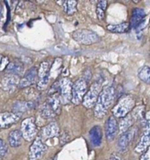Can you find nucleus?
<instances>
[{"instance_id": "1", "label": "nucleus", "mask_w": 150, "mask_h": 160, "mask_svg": "<svg viewBox=\"0 0 150 160\" xmlns=\"http://www.w3.org/2000/svg\"><path fill=\"white\" fill-rule=\"evenodd\" d=\"M116 98V90L112 86L104 88L94 107V116L96 119H102L112 106Z\"/></svg>"}, {"instance_id": "2", "label": "nucleus", "mask_w": 150, "mask_h": 160, "mask_svg": "<svg viewBox=\"0 0 150 160\" xmlns=\"http://www.w3.org/2000/svg\"><path fill=\"white\" fill-rule=\"evenodd\" d=\"M135 106V98L132 95H124L112 107V113L115 118L122 119L128 116Z\"/></svg>"}, {"instance_id": "3", "label": "nucleus", "mask_w": 150, "mask_h": 160, "mask_svg": "<svg viewBox=\"0 0 150 160\" xmlns=\"http://www.w3.org/2000/svg\"><path fill=\"white\" fill-rule=\"evenodd\" d=\"M72 38L78 43L84 45H91L99 41V36L94 31L88 29H78L72 33Z\"/></svg>"}, {"instance_id": "4", "label": "nucleus", "mask_w": 150, "mask_h": 160, "mask_svg": "<svg viewBox=\"0 0 150 160\" xmlns=\"http://www.w3.org/2000/svg\"><path fill=\"white\" fill-rule=\"evenodd\" d=\"M23 138L26 142H33L37 138L38 125L34 117H28L22 121L20 126Z\"/></svg>"}, {"instance_id": "5", "label": "nucleus", "mask_w": 150, "mask_h": 160, "mask_svg": "<svg viewBox=\"0 0 150 160\" xmlns=\"http://www.w3.org/2000/svg\"><path fill=\"white\" fill-rule=\"evenodd\" d=\"M102 86L99 82H94L88 88L85 96L82 101V105L86 109H92L95 107L96 102L99 96L100 92H102Z\"/></svg>"}, {"instance_id": "6", "label": "nucleus", "mask_w": 150, "mask_h": 160, "mask_svg": "<svg viewBox=\"0 0 150 160\" xmlns=\"http://www.w3.org/2000/svg\"><path fill=\"white\" fill-rule=\"evenodd\" d=\"M88 90V83L86 80L83 78L77 80L73 84L71 102L74 105H79L82 103L84 97L85 96Z\"/></svg>"}, {"instance_id": "7", "label": "nucleus", "mask_w": 150, "mask_h": 160, "mask_svg": "<svg viewBox=\"0 0 150 160\" xmlns=\"http://www.w3.org/2000/svg\"><path fill=\"white\" fill-rule=\"evenodd\" d=\"M57 84V93L60 97L62 104H67L70 102L72 99V89L73 83L69 78H62Z\"/></svg>"}, {"instance_id": "8", "label": "nucleus", "mask_w": 150, "mask_h": 160, "mask_svg": "<svg viewBox=\"0 0 150 160\" xmlns=\"http://www.w3.org/2000/svg\"><path fill=\"white\" fill-rule=\"evenodd\" d=\"M50 74H51V62L48 61H44L40 64L39 69H38V79L37 82V88L39 91H44L46 89L50 79Z\"/></svg>"}, {"instance_id": "9", "label": "nucleus", "mask_w": 150, "mask_h": 160, "mask_svg": "<svg viewBox=\"0 0 150 160\" xmlns=\"http://www.w3.org/2000/svg\"><path fill=\"white\" fill-rule=\"evenodd\" d=\"M48 150V147L41 137H37L31 145L28 152L29 160H40Z\"/></svg>"}, {"instance_id": "10", "label": "nucleus", "mask_w": 150, "mask_h": 160, "mask_svg": "<svg viewBox=\"0 0 150 160\" xmlns=\"http://www.w3.org/2000/svg\"><path fill=\"white\" fill-rule=\"evenodd\" d=\"M145 126L144 132L134 148L136 153H144L150 146V112L145 115Z\"/></svg>"}, {"instance_id": "11", "label": "nucleus", "mask_w": 150, "mask_h": 160, "mask_svg": "<svg viewBox=\"0 0 150 160\" xmlns=\"http://www.w3.org/2000/svg\"><path fill=\"white\" fill-rule=\"evenodd\" d=\"M137 131V128L133 126L132 128L120 134L118 141H117V148H118L120 152H125L126 151H128L129 145H131L133 139L135 137Z\"/></svg>"}, {"instance_id": "12", "label": "nucleus", "mask_w": 150, "mask_h": 160, "mask_svg": "<svg viewBox=\"0 0 150 160\" xmlns=\"http://www.w3.org/2000/svg\"><path fill=\"white\" fill-rule=\"evenodd\" d=\"M120 131L119 123L113 116L108 117L105 123V134L107 142H112Z\"/></svg>"}, {"instance_id": "13", "label": "nucleus", "mask_w": 150, "mask_h": 160, "mask_svg": "<svg viewBox=\"0 0 150 160\" xmlns=\"http://www.w3.org/2000/svg\"><path fill=\"white\" fill-rule=\"evenodd\" d=\"M38 69L35 67H31L29 70L25 73L23 78L20 79L18 88H24L30 87L34 84V83L38 82Z\"/></svg>"}, {"instance_id": "14", "label": "nucleus", "mask_w": 150, "mask_h": 160, "mask_svg": "<svg viewBox=\"0 0 150 160\" xmlns=\"http://www.w3.org/2000/svg\"><path fill=\"white\" fill-rule=\"evenodd\" d=\"M21 116L14 112H5L0 113V130L7 129L19 121Z\"/></svg>"}, {"instance_id": "15", "label": "nucleus", "mask_w": 150, "mask_h": 160, "mask_svg": "<svg viewBox=\"0 0 150 160\" xmlns=\"http://www.w3.org/2000/svg\"><path fill=\"white\" fill-rule=\"evenodd\" d=\"M59 134V128L57 123L55 121H52L48 124L45 125L41 131V138L43 141L48 140L50 138L56 137Z\"/></svg>"}, {"instance_id": "16", "label": "nucleus", "mask_w": 150, "mask_h": 160, "mask_svg": "<svg viewBox=\"0 0 150 160\" xmlns=\"http://www.w3.org/2000/svg\"><path fill=\"white\" fill-rule=\"evenodd\" d=\"M19 82H20L19 77L11 74H6L2 79V88L4 91H6V92H14L16 88L18 87Z\"/></svg>"}, {"instance_id": "17", "label": "nucleus", "mask_w": 150, "mask_h": 160, "mask_svg": "<svg viewBox=\"0 0 150 160\" xmlns=\"http://www.w3.org/2000/svg\"><path fill=\"white\" fill-rule=\"evenodd\" d=\"M145 17V12L144 9L141 8H135L133 9L132 14L131 17V20H130V27L132 28H138L140 26L143 22L144 19Z\"/></svg>"}, {"instance_id": "18", "label": "nucleus", "mask_w": 150, "mask_h": 160, "mask_svg": "<svg viewBox=\"0 0 150 160\" xmlns=\"http://www.w3.org/2000/svg\"><path fill=\"white\" fill-rule=\"evenodd\" d=\"M34 107V103L32 101H17L12 106V112L21 116V114Z\"/></svg>"}, {"instance_id": "19", "label": "nucleus", "mask_w": 150, "mask_h": 160, "mask_svg": "<svg viewBox=\"0 0 150 160\" xmlns=\"http://www.w3.org/2000/svg\"><path fill=\"white\" fill-rule=\"evenodd\" d=\"M23 70H24V66H23V62L17 59L9 62L6 69V72L7 74L14 75V76L17 77L23 74Z\"/></svg>"}, {"instance_id": "20", "label": "nucleus", "mask_w": 150, "mask_h": 160, "mask_svg": "<svg viewBox=\"0 0 150 160\" xmlns=\"http://www.w3.org/2000/svg\"><path fill=\"white\" fill-rule=\"evenodd\" d=\"M46 102L56 115L60 113L61 104H62V102H61L60 97H59V94L58 93L49 94Z\"/></svg>"}, {"instance_id": "21", "label": "nucleus", "mask_w": 150, "mask_h": 160, "mask_svg": "<svg viewBox=\"0 0 150 160\" xmlns=\"http://www.w3.org/2000/svg\"><path fill=\"white\" fill-rule=\"evenodd\" d=\"M102 129L99 126H95L90 130V139L93 146L98 147L102 144Z\"/></svg>"}, {"instance_id": "22", "label": "nucleus", "mask_w": 150, "mask_h": 160, "mask_svg": "<svg viewBox=\"0 0 150 160\" xmlns=\"http://www.w3.org/2000/svg\"><path fill=\"white\" fill-rule=\"evenodd\" d=\"M22 139H23V136H22L21 131L19 130H14L11 131L8 137L9 145L12 148L20 146L22 144Z\"/></svg>"}, {"instance_id": "23", "label": "nucleus", "mask_w": 150, "mask_h": 160, "mask_svg": "<svg viewBox=\"0 0 150 160\" xmlns=\"http://www.w3.org/2000/svg\"><path fill=\"white\" fill-rule=\"evenodd\" d=\"M130 23L128 22L117 23V24H109L106 27L108 31L111 33H116V34H122L125 33L130 29Z\"/></svg>"}, {"instance_id": "24", "label": "nucleus", "mask_w": 150, "mask_h": 160, "mask_svg": "<svg viewBox=\"0 0 150 160\" xmlns=\"http://www.w3.org/2000/svg\"><path fill=\"white\" fill-rule=\"evenodd\" d=\"M138 77L142 81L150 85V67L143 66L138 72Z\"/></svg>"}, {"instance_id": "25", "label": "nucleus", "mask_w": 150, "mask_h": 160, "mask_svg": "<svg viewBox=\"0 0 150 160\" xmlns=\"http://www.w3.org/2000/svg\"><path fill=\"white\" fill-rule=\"evenodd\" d=\"M106 7H107V2L106 1H98L96 6V16L97 18L99 20H102L105 17V12H106Z\"/></svg>"}, {"instance_id": "26", "label": "nucleus", "mask_w": 150, "mask_h": 160, "mask_svg": "<svg viewBox=\"0 0 150 160\" xmlns=\"http://www.w3.org/2000/svg\"><path fill=\"white\" fill-rule=\"evenodd\" d=\"M63 10L66 14L69 16L73 15L77 11V2L76 1H66L64 2Z\"/></svg>"}, {"instance_id": "27", "label": "nucleus", "mask_w": 150, "mask_h": 160, "mask_svg": "<svg viewBox=\"0 0 150 160\" xmlns=\"http://www.w3.org/2000/svg\"><path fill=\"white\" fill-rule=\"evenodd\" d=\"M70 134H69L68 131H63L61 132L60 137H59V142H60L61 145H63L67 144V142H70Z\"/></svg>"}, {"instance_id": "28", "label": "nucleus", "mask_w": 150, "mask_h": 160, "mask_svg": "<svg viewBox=\"0 0 150 160\" xmlns=\"http://www.w3.org/2000/svg\"><path fill=\"white\" fill-rule=\"evenodd\" d=\"M9 59H8L6 56H2V55H0V72L6 70V67H7L8 65H9Z\"/></svg>"}, {"instance_id": "29", "label": "nucleus", "mask_w": 150, "mask_h": 160, "mask_svg": "<svg viewBox=\"0 0 150 160\" xmlns=\"http://www.w3.org/2000/svg\"><path fill=\"white\" fill-rule=\"evenodd\" d=\"M8 152V147L4 140L0 138V157H4Z\"/></svg>"}, {"instance_id": "30", "label": "nucleus", "mask_w": 150, "mask_h": 160, "mask_svg": "<svg viewBox=\"0 0 150 160\" xmlns=\"http://www.w3.org/2000/svg\"><path fill=\"white\" fill-rule=\"evenodd\" d=\"M139 160H150V146L146 149V151L142 153Z\"/></svg>"}, {"instance_id": "31", "label": "nucleus", "mask_w": 150, "mask_h": 160, "mask_svg": "<svg viewBox=\"0 0 150 160\" xmlns=\"http://www.w3.org/2000/svg\"><path fill=\"white\" fill-rule=\"evenodd\" d=\"M106 160H122V159L117 156H112L111 157H109V159Z\"/></svg>"}, {"instance_id": "32", "label": "nucleus", "mask_w": 150, "mask_h": 160, "mask_svg": "<svg viewBox=\"0 0 150 160\" xmlns=\"http://www.w3.org/2000/svg\"><path fill=\"white\" fill-rule=\"evenodd\" d=\"M2 16V7H0V19H1Z\"/></svg>"}, {"instance_id": "33", "label": "nucleus", "mask_w": 150, "mask_h": 160, "mask_svg": "<svg viewBox=\"0 0 150 160\" xmlns=\"http://www.w3.org/2000/svg\"><path fill=\"white\" fill-rule=\"evenodd\" d=\"M149 54H150V48H149Z\"/></svg>"}, {"instance_id": "34", "label": "nucleus", "mask_w": 150, "mask_h": 160, "mask_svg": "<svg viewBox=\"0 0 150 160\" xmlns=\"http://www.w3.org/2000/svg\"><path fill=\"white\" fill-rule=\"evenodd\" d=\"M0 160H2V159H0Z\"/></svg>"}]
</instances>
